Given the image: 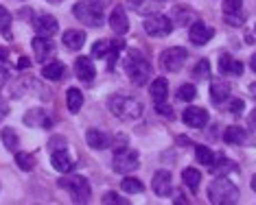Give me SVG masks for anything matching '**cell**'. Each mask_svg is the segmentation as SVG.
I'll use <instances>...</instances> for the list:
<instances>
[{
	"mask_svg": "<svg viewBox=\"0 0 256 205\" xmlns=\"http://www.w3.org/2000/svg\"><path fill=\"white\" fill-rule=\"evenodd\" d=\"M46 2H62V0H46Z\"/></svg>",
	"mask_w": 256,
	"mask_h": 205,
	"instance_id": "obj_51",
	"label": "cell"
},
{
	"mask_svg": "<svg viewBox=\"0 0 256 205\" xmlns=\"http://www.w3.org/2000/svg\"><path fill=\"white\" fill-rule=\"evenodd\" d=\"M64 144H66V140H64V138H55V140H50V151L64 149Z\"/></svg>",
	"mask_w": 256,
	"mask_h": 205,
	"instance_id": "obj_45",
	"label": "cell"
},
{
	"mask_svg": "<svg viewBox=\"0 0 256 205\" xmlns=\"http://www.w3.org/2000/svg\"><path fill=\"white\" fill-rule=\"evenodd\" d=\"M156 111H158V114H162L164 118H168V116H171V107H168L164 101H162V103H156Z\"/></svg>",
	"mask_w": 256,
	"mask_h": 205,
	"instance_id": "obj_42",
	"label": "cell"
},
{
	"mask_svg": "<svg viewBox=\"0 0 256 205\" xmlns=\"http://www.w3.org/2000/svg\"><path fill=\"white\" fill-rule=\"evenodd\" d=\"M20 68H28V59H26V57H22V61H20Z\"/></svg>",
	"mask_w": 256,
	"mask_h": 205,
	"instance_id": "obj_48",
	"label": "cell"
},
{
	"mask_svg": "<svg viewBox=\"0 0 256 205\" xmlns=\"http://www.w3.org/2000/svg\"><path fill=\"white\" fill-rule=\"evenodd\" d=\"M74 74H77V79L84 81V83H92L96 77V68H94V63H92V59L79 57V59L74 61Z\"/></svg>",
	"mask_w": 256,
	"mask_h": 205,
	"instance_id": "obj_13",
	"label": "cell"
},
{
	"mask_svg": "<svg viewBox=\"0 0 256 205\" xmlns=\"http://www.w3.org/2000/svg\"><path fill=\"white\" fill-rule=\"evenodd\" d=\"M182 120L186 127L202 129V127H206V122H208V114L202 107H188V109H184Z\"/></svg>",
	"mask_w": 256,
	"mask_h": 205,
	"instance_id": "obj_15",
	"label": "cell"
},
{
	"mask_svg": "<svg viewBox=\"0 0 256 205\" xmlns=\"http://www.w3.org/2000/svg\"><path fill=\"white\" fill-rule=\"evenodd\" d=\"M86 142H88V146H92V149L101 151V149H106V146H110V138L103 131H98V129H88Z\"/></svg>",
	"mask_w": 256,
	"mask_h": 205,
	"instance_id": "obj_23",
	"label": "cell"
},
{
	"mask_svg": "<svg viewBox=\"0 0 256 205\" xmlns=\"http://www.w3.org/2000/svg\"><path fill=\"white\" fill-rule=\"evenodd\" d=\"M252 190L256 192V175H254V177H252Z\"/></svg>",
	"mask_w": 256,
	"mask_h": 205,
	"instance_id": "obj_50",
	"label": "cell"
},
{
	"mask_svg": "<svg viewBox=\"0 0 256 205\" xmlns=\"http://www.w3.org/2000/svg\"><path fill=\"white\" fill-rule=\"evenodd\" d=\"M186 57H188L186 48H182V46H171V48H166V50L160 55L162 68L168 70V72H178V70H182Z\"/></svg>",
	"mask_w": 256,
	"mask_h": 205,
	"instance_id": "obj_8",
	"label": "cell"
},
{
	"mask_svg": "<svg viewBox=\"0 0 256 205\" xmlns=\"http://www.w3.org/2000/svg\"><path fill=\"white\" fill-rule=\"evenodd\" d=\"M241 4V0H226L224 2V20L230 26H243V22H246V13H243Z\"/></svg>",
	"mask_w": 256,
	"mask_h": 205,
	"instance_id": "obj_9",
	"label": "cell"
},
{
	"mask_svg": "<svg viewBox=\"0 0 256 205\" xmlns=\"http://www.w3.org/2000/svg\"><path fill=\"white\" fill-rule=\"evenodd\" d=\"M212 35H214V28L204 24V22H193L190 28H188V37H190V42H193L195 46H204L206 42H210Z\"/></svg>",
	"mask_w": 256,
	"mask_h": 205,
	"instance_id": "obj_12",
	"label": "cell"
},
{
	"mask_svg": "<svg viewBox=\"0 0 256 205\" xmlns=\"http://www.w3.org/2000/svg\"><path fill=\"white\" fill-rule=\"evenodd\" d=\"M228 109H230L234 116H238V114H243V109H246V103H243V101H238V98H234V101H230Z\"/></svg>",
	"mask_w": 256,
	"mask_h": 205,
	"instance_id": "obj_40",
	"label": "cell"
},
{
	"mask_svg": "<svg viewBox=\"0 0 256 205\" xmlns=\"http://www.w3.org/2000/svg\"><path fill=\"white\" fill-rule=\"evenodd\" d=\"M0 136H2V142H4V146H7L9 151H18V144H20V140H18V136H16V131L14 129H2V131H0Z\"/></svg>",
	"mask_w": 256,
	"mask_h": 205,
	"instance_id": "obj_32",
	"label": "cell"
},
{
	"mask_svg": "<svg viewBox=\"0 0 256 205\" xmlns=\"http://www.w3.org/2000/svg\"><path fill=\"white\" fill-rule=\"evenodd\" d=\"M149 94L151 98H154V103H162V101H166V94H168V83H166V79H154L151 81V85H149Z\"/></svg>",
	"mask_w": 256,
	"mask_h": 205,
	"instance_id": "obj_22",
	"label": "cell"
},
{
	"mask_svg": "<svg viewBox=\"0 0 256 205\" xmlns=\"http://www.w3.org/2000/svg\"><path fill=\"white\" fill-rule=\"evenodd\" d=\"M110 111L116 116L118 120H125V122H132V120H138L142 116V103L138 101L136 96H127V94H114L110 96Z\"/></svg>",
	"mask_w": 256,
	"mask_h": 205,
	"instance_id": "obj_1",
	"label": "cell"
},
{
	"mask_svg": "<svg viewBox=\"0 0 256 205\" xmlns=\"http://www.w3.org/2000/svg\"><path fill=\"white\" fill-rule=\"evenodd\" d=\"M144 31L151 37H166L173 31V22H171V17H166L162 13H151L144 20Z\"/></svg>",
	"mask_w": 256,
	"mask_h": 205,
	"instance_id": "obj_6",
	"label": "cell"
},
{
	"mask_svg": "<svg viewBox=\"0 0 256 205\" xmlns=\"http://www.w3.org/2000/svg\"><path fill=\"white\" fill-rule=\"evenodd\" d=\"M208 199L214 205H234L238 201V188L228 177H217L208 188Z\"/></svg>",
	"mask_w": 256,
	"mask_h": 205,
	"instance_id": "obj_3",
	"label": "cell"
},
{
	"mask_svg": "<svg viewBox=\"0 0 256 205\" xmlns=\"http://www.w3.org/2000/svg\"><path fill=\"white\" fill-rule=\"evenodd\" d=\"M250 92H252V94L256 96V83H252V85H250Z\"/></svg>",
	"mask_w": 256,
	"mask_h": 205,
	"instance_id": "obj_49",
	"label": "cell"
},
{
	"mask_svg": "<svg viewBox=\"0 0 256 205\" xmlns=\"http://www.w3.org/2000/svg\"><path fill=\"white\" fill-rule=\"evenodd\" d=\"M110 52H112V39H98V42L92 46V55L98 57V59H108Z\"/></svg>",
	"mask_w": 256,
	"mask_h": 205,
	"instance_id": "obj_30",
	"label": "cell"
},
{
	"mask_svg": "<svg viewBox=\"0 0 256 205\" xmlns=\"http://www.w3.org/2000/svg\"><path fill=\"white\" fill-rule=\"evenodd\" d=\"M26 125H40V127H50V120L46 118V111L44 109H31L24 116Z\"/></svg>",
	"mask_w": 256,
	"mask_h": 205,
	"instance_id": "obj_29",
	"label": "cell"
},
{
	"mask_svg": "<svg viewBox=\"0 0 256 205\" xmlns=\"http://www.w3.org/2000/svg\"><path fill=\"white\" fill-rule=\"evenodd\" d=\"M64 72H66V68H64L62 61H53V63H46L42 68V77L46 81H60L64 77Z\"/></svg>",
	"mask_w": 256,
	"mask_h": 205,
	"instance_id": "obj_24",
	"label": "cell"
},
{
	"mask_svg": "<svg viewBox=\"0 0 256 205\" xmlns=\"http://www.w3.org/2000/svg\"><path fill=\"white\" fill-rule=\"evenodd\" d=\"M33 26H36V33L44 35V37H53V35L60 31V24H57V20L53 15H38Z\"/></svg>",
	"mask_w": 256,
	"mask_h": 205,
	"instance_id": "obj_16",
	"label": "cell"
},
{
	"mask_svg": "<svg viewBox=\"0 0 256 205\" xmlns=\"http://www.w3.org/2000/svg\"><path fill=\"white\" fill-rule=\"evenodd\" d=\"M230 96V83L224 79H214L210 83V98L214 103H224Z\"/></svg>",
	"mask_w": 256,
	"mask_h": 205,
	"instance_id": "obj_21",
	"label": "cell"
},
{
	"mask_svg": "<svg viewBox=\"0 0 256 205\" xmlns=\"http://www.w3.org/2000/svg\"><path fill=\"white\" fill-rule=\"evenodd\" d=\"M208 168H210V173H212V175H217V177H224V175H228V173H234V171H236V164H234V162H230V160H226V157H221L219 162H212Z\"/></svg>",
	"mask_w": 256,
	"mask_h": 205,
	"instance_id": "obj_25",
	"label": "cell"
},
{
	"mask_svg": "<svg viewBox=\"0 0 256 205\" xmlns=\"http://www.w3.org/2000/svg\"><path fill=\"white\" fill-rule=\"evenodd\" d=\"M110 26L116 35H125L130 31V20H127V13L123 7H114L112 13H110Z\"/></svg>",
	"mask_w": 256,
	"mask_h": 205,
	"instance_id": "obj_17",
	"label": "cell"
},
{
	"mask_svg": "<svg viewBox=\"0 0 256 205\" xmlns=\"http://www.w3.org/2000/svg\"><path fill=\"white\" fill-rule=\"evenodd\" d=\"M250 68L256 72V55H252V59H250Z\"/></svg>",
	"mask_w": 256,
	"mask_h": 205,
	"instance_id": "obj_47",
	"label": "cell"
},
{
	"mask_svg": "<svg viewBox=\"0 0 256 205\" xmlns=\"http://www.w3.org/2000/svg\"><path fill=\"white\" fill-rule=\"evenodd\" d=\"M193 77L197 81H206L208 77H210V61H208V59H200V61H197V66L193 68Z\"/></svg>",
	"mask_w": 256,
	"mask_h": 205,
	"instance_id": "obj_35",
	"label": "cell"
},
{
	"mask_svg": "<svg viewBox=\"0 0 256 205\" xmlns=\"http://www.w3.org/2000/svg\"><path fill=\"white\" fill-rule=\"evenodd\" d=\"M33 52H36V61L44 63L46 59H50V57L55 55V44L50 42V37H44V35H38V37H33Z\"/></svg>",
	"mask_w": 256,
	"mask_h": 205,
	"instance_id": "obj_10",
	"label": "cell"
},
{
	"mask_svg": "<svg viewBox=\"0 0 256 205\" xmlns=\"http://www.w3.org/2000/svg\"><path fill=\"white\" fill-rule=\"evenodd\" d=\"M66 105H68V109H70V114H77L81 109V105H84V94H81V90L70 87V90L66 92Z\"/></svg>",
	"mask_w": 256,
	"mask_h": 205,
	"instance_id": "obj_26",
	"label": "cell"
},
{
	"mask_svg": "<svg viewBox=\"0 0 256 205\" xmlns=\"http://www.w3.org/2000/svg\"><path fill=\"white\" fill-rule=\"evenodd\" d=\"M74 15H77V20L86 22V24L90 26H101L103 24V9L101 4L92 2V0H81V2L74 4Z\"/></svg>",
	"mask_w": 256,
	"mask_h": 205,
	"instance_id": "obj_5",
	"label": "cell"
},
{
	"mask_svg": "<svg viewBox=\"0 0 256 205\" xmlns=\"http://www.w3.org/2000/svg\"><path fill=\"white\" fill-rule=\"evenodd\" d=\"M84 44H86V33L79 31V28H70V31L64 33V46L68 50H79L84 48Z\"/></svg>",
	"mask_w": 256,
	"mask_h": 205,
	"instance_id": "obj_20",
	"label": "cell"
},
{
	"mask_svg": "<svg viewBox=\"0 0 256 205\" xmlns=\"http://www.w3.org/2000/svg\"><path fill=\"white\" fill-rule=\"evenodd\" d=\"M254 33H256V26H254Z\"/></svg>",
	"mask_w": 256,
	"mask_h": 205,
	"instance_id": "obj_52",
	"label": "cell"
},
{
	"mask_svg": "<svg viewBox=\"0 0 256 205\" xmlns=\"http://www.w3.org/2000/svg\"><path fill=\"white\" fill-rule=\"evenodd\" d=\"M182 181L186 184V188H190V190H197L200 188V181H202V173L197 171V168H184L182 171Z\"/></svg>",
	"mask_w": 256,
	"mask_h": 205,
	"instance_id": "obj_28",
	"label": "cell"
},
{
	"mask_svg": "<svg viewBox=\"0 0 256 205\" xmlns=\"http://www.w3.org/2000/svg\"><path fill=\"white\" fill-rule=\"evenodd\" d=\"M190 17H193V15H190V11L186 7H182V4H180V7H173V20L171 22H176V26L188 24Z\"/></svg>",
	"mask_w": 256,
	"mask_h": 205,
	"instance_id": "obj_33",
	"label": "cell"
},
{
	"mask_svg": "<svg viewBox=\"0 0 256 205\" xmlns=\"http://www.w3.org/2000/svg\"><path fill=\"white\" fill-rule=\"evenodd\" d=\"M120 188H123V192H127V195H138V192L144 190V186H142V181L136 177H125L120 181Z\"/></svg>",
	"mask_w": 256,
	"mask_h": 205,
	"instance_id": "obj_31",
	"label": "cell"
},
{
	"mask_svg": "<svg viewBox=\"0 0 256 205\" xmlns=\"http://www.w3.org/2000/svg\"><path fill=\"white\" fill-rule=\"evenodd\" d=\"M138 153L136 151H132V149H125L123 151H116L114 153V173H118V175H127V173H134L138 168Z\"/></svg>",
	"mask_w": 256,
	"mask_h": 205,
	"instance_id": "obj_7",
	"label": "cell"
},
{
	"mask_svg": "<svg viewBox=\"0 0 256 205\" xmlns=\"http://www.w3.org/2000/svg\"><path fill=\"white\" fill-rule=\"evenodd\" d=\"M219 70H221V74H224V77H238V74L243 72V63L236 61V59H232L230 55H224L219 59Z\"/></svg>",
	"mask_w": 256,
	"mask_h": 205,
	"instance_id": "obj_19",
	"label": "cell"
},
{
	"mask_svg": "<svg viewBox=\"0 0 256 205\" xmlns=\"http://www.w3.org/2000/svg\"><path fill=\"white\" fill-rule=\"evenodd\" d=\"M125 146H127V136L118 133V136H116V142H114V153H116V151H123Z\"/></svg>",
	"mask_w": 256,
	"mask_h": 205,
	"instance_id": "obj_41",
	"label": "cell"
},
{
	"mask_svg": "<svg viewBox=\"0 0 256 205\" xmlns=\"http://www.w3.org/2000/svg\"><path fill=\"white\" fill-rule=\"evenodd\" d=\"M60 188L68 190L74 199V203H86L90 199V184L88 179L79 177V175H70V177H62L60 179Z\"/></svg>",
	"mask_w": 256,
	"mask_h": 205,
	"instance_id": "obj_4",
	"label": "cell"
},
{
	"mask_svg": "<svg viewBox=\"0 0 256 205\" xmlns=\"http://www.w3.org/2000/svg\"><path fill=\"white\" fill-rule=\"evenodd\" d=\"M16 164H18L20 171H33V164H36V160H33L31 153H20V151H16Z\"/></svg>",
	"mask_w": 256,
	"mask_h": 205,
	"instance_id": "obj_36",
	"label": "cell"
},
{
	"mask_svg": "<svg viewBox=\"0 0 256 205\" xmlns=\"http://www.w3.org/2000/svg\"><path fill=\"white\" fill-rule=\"evenodd\" d=\"M224 140L228 144H234V146L243 144V142H246V129H241V127H228L224 131Z\"/></svg>",
	"mask_w": 256,
	"mask_h": 205,
	"instance_id": "obj_27",
	"label": "cell"
},
{
	"mask_svg": "<svg viewBox=\"0 0 256 205\" xmlns=\"http://www.w3.org/2000/svg\"><path fill=\"white\" fill-rule=\"evenodd\" d=\"M7 116H9V105H7V101L0 98V120H4Z\"/></svg>",
	"mask_w": 256,
	"mask_h": 205,
	"instance_id": "obj_44",
	"label": "cell"
},
{
	"mask_svg": "<svg viewBox=\"0 0 256 205\" xmlns=\"http://www.w3.org/2000/svg\"><path fill=\"white\" fill-rule=\"evenodd\" d=\"M103 205H123V203H127L125 199H120L116 192H108V195H103Z\"/></svg>",
	"mask_w": 256,
	"mask_h": 205,
	"instance_id": "obj_39",
	"label": "cell"
},
{
	"mask_svg": "<svg viewBox=\"0 0 256 205\" xmlns=\"http://www.w3.org/2000/svg\"><path fill=\"white\" fill-rule=\"evenodd\" d=\"M164 0H127V7L134 9L136 13L151 15V13H160Z\"/></svg>",
	"mask_w": 256,
	"mask_h": 205,
	"instance_id": "obj_14",
	"label": "cell"
},
{
	"mask_svg": "<svg viewBox=\"0 0 256 205\" xmlns=\"http://www.w3.org/2000/svg\"><path fill=\"white\" fill-rule=\"evenodd\" d=\"M197 96V90H195V85L193 83H184V85H180L178 87V98L180 101H193V98Z\"/></svg>",
	"mask_w": 256,
	"mask_h": 205,
	"instance_id": "obj_37",
	"label": "cell"
},
{
	"mask_svg": "<svg viewBox=\"0 0 256 205\" xmlns=\"http://www.w3.org/2000/svg\"><path fill=\"white\" fill-rule=\"evenodd\" d=\"M7 77H9V70H7V61L0 63V87L7 83Z\"/></svg>",
	"mask_w": 256,
	"mask_h": 205,
	"instance_id": "obj_43",
	"label": "cell"
},
{
	"mask_svg": "<svg viewBox=\"0 0 256 205\" xmlns=\"http://www.w3.org/2000/svg\"><path fill=\"white\" fill-rule=\"evenodd\" d=\"M151 188L158 197H168L173 192V177L168 171H158L154 175V181H151Z\"/></svg>",
	"mask_w": 256,
	"mask_h": 205,
	"instance_id": "obj_11",
	"label": "cell"
},
{
	"mask_svg": "<svg viewBox=\"0 0 256 205\" xmlns=\"http://www.w3.org/2000/svg\"><path fill=\"white\" fill-rule=\"evenodd\" d=\"M50 164H53V168L60 173H72V168H74V162L70 160L66 149L53 151V153H50Z\"/></svg>",
	"mask_w": 256,
	"mask_h": 205,
	"instance_id": "obj_18",
	"label": "cell"
},
{
	"mask_svg": "<svg viewBox=\"0 0 256 205\" xmlns=\"http://www.w3.org/2000/svg\"><path fill=\"white\" fill-rule=\"evenodd\" d=\"M11 26V13L4 7H0V33H7Z\"/></svg>",
	"mask_w": 256,
	"mask_h": 205,
	"instance_id": "obj_38",
	"label": "cell"
},
{
	"mask_svg": "<svg viewBox=\"0 0 256 205\" xmlns=\"http://www.w3.org/2000/svg\"><path fill=\"white\" fill-rule=\"evenodd\" d=\"M123 68L127 72V77H130V81L134 85H144L151 77V66L149 61L144 59V55L140 50L132 48L130 52H127L125 61H123Z\"/></svg>",
	"mask_w": 256,
	"mask_h": 205,
	"instance_id": "obj_2",
	"label": "cell"
},
{
	"mask_svg": "<svg viewBox=\"0 0 256 205\" xmlns=\"http://www.w3.org/2000/svg\"><path fill=\"white\" fill-rule=\"evenodd\" d=\"M195 157H197V164H204V166H210L214 162V153L208 146H195Z\"/></svg>",
	"mask_w": 256,
	"mask_h": 205,
	"instance_id": "obj_34",
	"label": "cell"
},
{
	"mask_svg": "<svg viewBox=\"0 0 256 205\" xmlns=\"http://www.w3.org/2000/svg\"><path fill=\"white\" fill-rule=\"evenodd\" d=\"M7 57H9V50L0 46V63H4V61H7Z\"/></svg>",
	"mask_w": 256,
	"mask_h": 205,
	"instance_id": "obj_46",
	"label": "cell"
}]
</instances>
